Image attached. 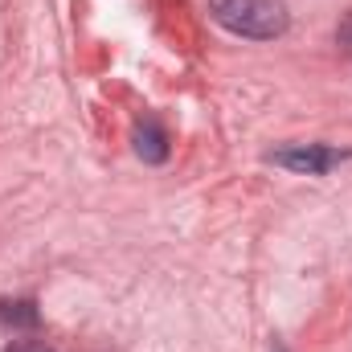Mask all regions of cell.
Returning <instances> with one entry per match:
<instances>
[{
    "mask_svg": "<svg viewBox=\"0 0 352 352\" xmlns=\"http://www.w3.org/2000/svg\"><path fill=\"white\" fill-rule=\"evenodd\" d=\"M209 12L221 29L250 41H274L291 25V12L283 0H209Z\"/></svg>",
    "mask_w": 352,
    "mask_h": 352,
    "instance_id": "6da1fadb",
    "label": "cell"
},
{
    "mask_svg": "<svg viewBox=\"0 0 352 352\" xmlns=\"http://www.w3.org/2000/svg\"><path fill=\"white\" fill-rule=\"evenodd\" d=\"M352 152H340V148H324V144H291V148H274L266 152L270 164L278 168H291V173H303V176H324L332 164L349 160Z\"/></svg>",
    "mask_w": 352,
    "mask_h": 352,
    "instance_id": "7a4b0ae2",
    "label": "cell"
},
{
    "mask_svg": "<svg viewBox=\"0 0 352 352\" xmlns=\"http://www.w3.org/2000/svg\"><path fill=\"white\" fill-rule=\"evenodd\" d=\"M135 152L144 164H164L168 160V131L148 115L140 127H135Z\"/></svg>",
    "mask_w": 352,
    "mask_h": 352,
    "instance_id": "3957f363",
    "label": "cell"
},
{
    "mask_svg": "<svg viewBox=\"0 0 352 352\" xmlns=\"http://www.w3.org/2000/svg\"><path fill=\"white\" fill-rule=\"evenodd\" d=\"M0 320L4 324H16V328H33L37 324V307H33V299H16V303H4L0 299Z\"/></svg>",
    "mask_w": 352,
    "mask_h": 352,
    "instance_id": "277c9868",
    "label": "cell"
},
{
    "mask_svg": "<svg viewBox=\"0 0 352 352\" xmlns=\"http://www.w3.org/2000/svg\"><path fill=\"white\" fill-rule=\"evenodd\" d=\"M336 45H340L344 54H352V12H344L340 25H336Z\"/></svg>",
    "mask_w": 352,
    "mask_h": 352,
    "instance_id": "5b68a950",
    "label": "cell"
},
{
    "mask_svg": "<svg viewBox=\"0 0 352 352\" xmlns=\"http://www.w3.org/2000/svg\"><path fill=\"white\" fill-rule=\"evenodd\" d=\"M4 352H58V349H50V344H37V340H12Z\"/></svg>",
    "mask_w": 352,
    "mask_h": 352,
    "instance_id": "8992f818",
    "label": "cell"
}]
</instances>
